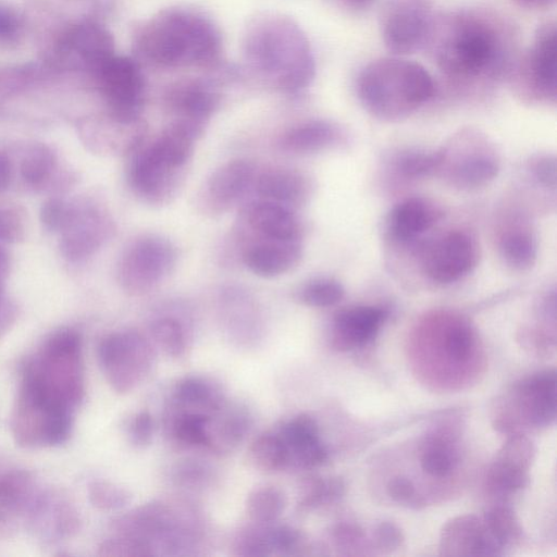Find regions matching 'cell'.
<instances>
[{
	"label": "cell",
	"mask_w": 557,
	"mask_h": 557,
	"mask_svg": "<svg viewBox=\"0 0 557 557\" xmlns=\"http://www.w3.org/2000/svg\"><path fill=\"white\" fill-rule=\"evenodd\" d=\"M424 47H429L441 74L466 88L508 76L517 58L511 26L485 10L433 16Z\"/></svg>",
	"instance_id": "6da1fadb"
},
{
	"label": "cell",
	"mask_w": 557,
	"mask_h": 557,
	"mask_svg": "<svg viewBox=\"0 0 557 557\" xmlns=\"http://www.w3.org/2000/svg\"><path fill=\"white\" fill-rule=\"evenodd\" d=\"M243 52L248 67L282 92L299 94L314 78L310 42L299 25L284 15L255 18L245 33Z\"/></svg>",
	"instance_id": "7a4b0ae2"
},
{
	"label": "cell",
	"mask_w": 557,
	"mask_h": 557,
	"mask_svg": "<svg viewBox=\"0 0 557 557\" xmlns=\"http://www.w3.org/2000/svg\"><path fill=\"white\" fill-rule=\"evenodd\" d=\"M134 48L154 66L207 67L220 60L222 39L208 17L189 10H166L137 29Z\"/></svg>",
	"instance_id": "3957f363"
},
{
	"label": "cell",
	"mask_w": 557,
	"mask_h": 557,
	"mask_svg": "<svg viewBox=\"0 0 557 557\" xmlns=\"http://www.w3.org/2000/svg\"><path fill=\"white\" fill-rule=\"evenodd\" d=\"M357 92L370 113L395 120L429 101L434 96L435 84L423 65L394 55L368 63L359 73Z\"/></svg>",
	"instance_id": "277c9868"
},
{
	"label": "cell",
	"mask_w": 557,
	"mask_h": 557,
	"mask_svg": "<svg viewBox=\"0 0 557 557\" xmlns=\"http://www.w3.org/2000/svg\"><path fill=\"white\" fill-rule=\"evenodd\" d=\"M54 400L75 408L85 394L82 341L73 330L51 335L23 368Z\"/></svg>",
	"instance_id": "5b68a950"
},
{
	"label": "cell",
	"mask_w": 557,
	"mask_h": 557,
	"mask_svg": "<svg viewBox=\"0 0 557 557\" xmlns=\"http://www.w3.org/2000/svg\"><path fill=\"white\" fill-rule=\"evenodd\" d=\"M508 77L522 96L555 102L557 96V32L555 21L541 24L530 47L517 57Z\"/></svg>",
	"instance_id": "8992f818"
},
{
	"label": "cell",
	"mask_w": 557,
	"mask_h": 557,
	"mask_svg": "<svg viewBox=\"0 0 557 557\" xmlns=\"http://www.w3.org/2000/svg\"><path fill=\"white\" fill-rule=\"evenodd\" d=\"M101 370L117 394L131 392L153 363L150 342L137 331L111 333L98 346Z\"/></svg>",
	"instance_id": "52a82bcc"
},
{
	"label": "cell",
	"mask_w": 557,
	"mask_h": 557,
	"mask_svg": "<svg viewBox=\"0 0 557 557\" xmlns=\"http://www.w3.org/2000/svg\"><path fill=\"white\" fill-rule=\"evenodd\" d=\"M176 259V249L170 240L157 235L140 236L128 245L121 258V285L129 294H147L171 274Z\"/></svg>",
	"instance_id": "ba28073f"
},
{
	"label": "cell",
	"mask_w": 557,
	"mask_h": 557,
	"mask_svg": "<svg viewBox=\"0 0 557 557\" xmlns=\"http://www.w3.org/2000/svg\"><path fill=\"white\" fill-rule=\"evenodd\" d=\"M95 78L110 116L120 121L140 119L145 77L136 60L114 54L101 66Z\"/></svg>",
	"instance_id": "9c48e42d"
},
{
	"label": "cell",
	"mask_w": 557,
	"mask_h": 557,
	"mask_svg": "<svg viewBox=\"0 0 557 557\" xmlns=\"http://www.w3.org/2000/svg\"><path fill=\"white\" fill-rule=\"evenodd\" d=\"M433 16L429 0H388L380 17L385 48L397 57L424 47Z\"/></svg>",
	"instance_id": "30bf717a"
},
{
	"label": "cell",
	"mask_w": 557,
	"mask_h": 557,
	"mask_svg": "<svg viewBox=\"0 0 557 557\" xmlns=\"http://www.w3.org/2000/svg\"><path fill=\"white\" fill-rule=\"evenodd\" d=\"M129 156L127 180L134 194L151 206L171 202L184 181L186 168L165 161L150 143L144 141Z\"/></svg>",
	"instance_id": "8fae6325"
},
{
	"label": "cell",
	"mask_w": 557,
	"mask_h": 557,
	"mask_svg": "<svg viewBox=\"0 0 557 557\" xmlns=\"http://www.w3.org/2000/svg\"><path fill=\"white\" fill-rule=\"evenodd\" d=\"M257 171L252 162L235 159L218 166L196 195L197 210L219 216L232 209L251 188Z\"/></svg>",
	"instance_id": "7c38bea8"
},
{
	"label": "cell",
	"mask_w": 557,
	"mask_h": 557,
	"mask_svg": "<svg viewBox=\"0 0 557 557\" xmlns=\"http://www.w3.org/2000/svg\"><path fill=\"white\" fill-rule=\"evenodd\" d=\"M57 53L62 65L95 76L114 55V41L109 30L99 23L81 22L60 37Z\"/></svg>",
	"instance_id": "4fadbf2b"
},
{
	"label": "cell",
	"mask_w": 557,
	"mask_h": 557,
	"mask_svg": "<svg viewBox=\"0 0 557 557\" xmlns=\"http://www.w3.org/2000/svg\"><path fill=\"white\" fill-rule=\"evenodd\" d=\"M478 246L466 232H450L425 252L423 269L437 283H453L465 276L476 263Z\"/></svg>",
	"instance_id": "5bb4252c"
},
{
	"label": "cell",
	"mask_w": 557,
	"mask_h": 557,
	"mask_svg": "<svg viewBox=\"0 0 557 557\" xmlns=\"http://www.w3.org/2000/svg\"><path fill=\"white\" fill-rule=\"evenodd\" d=\"M242 222L243 239L301 240L302 227L294 210L272 201H249L242 210Z\"/></svg>",
	"instance_id": "9a60e30c"
},
{
	"label": "cell",
	"mask_w": 557,
	"mask_h": 557,
	"mask_svg": "<svg viewBox=\"0 0 557 557\" xmlns=\"http://www.w3.org/2000/svg\"><path fill=\"white\" fill-rule=\"evenodd\" d=\"M219 95L199 81L180 83L171 88L168 102L175 117L172 121L187 129L197 139L219 106Z\"/></svg>",
	"instance_id": "2e32d148"
},
{
	"label": "cell",
	"mask_w": 557,
	"mask_h": 557,
	"mask_svg": "<svg viewBox=\"0 0 557 557\" xmlns=\"http://www.w3.org/2000/svg\"><path fill=\"white\" fill-rule=\"evenodd\" d=\"M242 260L253 274L275 277L289 272L301 260L300 242L244 239Z\"/></svg>",
	"instance_id": "e0dca14e"
},
{
	"label": "cell",
	"mask_w": 557,
	"mask_h": 557,
	"mask_svg": "<svg viewBox=\"0 0 557 557\" xmlns=\"http://www.w3.org/2000/svg\"><path fill=\"white\" fill-rule=\"evenodd\" d=\"M252 188L259 199L295 210L306 202L310 186L307 177L296 170L272 168L257 172Z\"/></svg>",
	"instance_id": "ac0fdd59"
},
{
	"label": "cell",
	"mask_w": 557,
	"mask_h": 557,
	"mask_svg": "<svg viewBox=\"0 0 557 557\" xmlns=\"http://www.w3.org/2000/svg\"><path fill=\"white\" fill-rule=\"evenodd\" d=\"M280 436L287 449L288 463L311 468L327 458V451L319 438L318 424L307 414H299L286 422Z\"/></svg>",
	"instance_id": "d6986e66"
},
{
	"label": "cell",
	"mask_w": 557,
	"mask_h": 557,
	"mask_svg": "<svg viewBox=\"0 0 557 557\" xmlns=\"http://www.w3.org/2000/svg\"><path fill=\"white\" fill-rule=\"evenodd\" d=\"M384 311L372 306H358L339 311L333 321V345L350 349L371 341L377 333Z\"/></svg>",
	"instance_id": "ffe728a7"
},
{
	"label": "cell",
	"mask_w": 557,
	"mask_h": 557,
	"mask_svg": "<svg viewBox=\"0 0 557 557\" xmlns=\"http://www.w3.org/2000/svg\"><path fill=\"white\" fill-rule=\"evenodd\" d=\"M520 400L530 421L549 423L556 413V374L546 371L524 380L518 387Z\"/></svg>",
	"instance_id": "44dd1931"
},
{
	"label": "cell",
	"mask_w": 557,
	"mask_h": 557,
	"mask_svg": "<svg viewBox=\"0 0 557 557\" xmlns=\"http://www.w3.org/2000/svg\"><path fill=\"white\" fill-rule=\"evenodd\" d=\"M109 232V221L101 212L86 211L81 218L74 215V227H69L62 248L71 258L86 257L101 245Z\"/></svg>",
	"instance_id": "7402d4cb"
},
{
	"label": "cell",
	"mask_w": 557,
	"mask_h": 557,
	"mask_svg": "<svg viewBox=\"0 0 557 557\" xmlns=\"http://www.w3.org/2000/svg\"><path fill=\"white\" fill-rule=\"evenodd\" d=\"M436 213L425 200L408 198L398 203L389 216V230L396 238L408 240L419 236L434 223Z\"/></svg>",
	"instance_id": "603a6c76"
},
{
	"label": "cell",
	"mask_w": 557,
	"mask_h": 557,
	"mask_svg": "<svg viewBox=\"0 0 557 557\" xmlns=\"http://www.w3.org/2000/svg\"><path fill=\"white\" fill-rule=\"evenodd\" d=\"M338 137L337 128L325 121H310L286 132L280 147L289 153H311L331 146Z\"/></svg>",
	"instance_id": "cb8c5ba5"
},
{
	"label": "cell",
	"mask_w": 557,
	"mask_h": 557,
	"mask_svg": "<svg viewBox=\"0 0 557 557\" xmlns=\"http://www.w3.org/2000/svg\"><path fill=\"white\" fill-rule=\"evenodd\" d=\"M249 428V418L243 411L226 413L218 421L209 420L207 447L222 454L232 450L242 442Z\"/></svg>",
	"instance_id": "d4e9b609"
},
{
	"label": "cell",
	"mask_w": 557,
	"mask_h": 557,
	"mask_svg": "<svg viewBox=\"0 0 557 557\" xmlns=\"http://www.w3.org/2000/svg\"><path fill=\"white\" fill-rule=\"evenodd\" d=\"M33 488L30 475L13 470L0 475V521L26 506Z\"/></svg>",
	"instance_id": "484cf974"
},
{
	"label": "cell",
	"mask_w": 557,
	"mask_h": 557,
	"mask_svg": "<svg viewBox=\"0 0 557 557\" xmlns=\"http://www.w3.org/2000/svg\"><path fill=\"white\" fill-rule=\"evenodd\" d=\"M499 249L505 261L520 270L530 268L536 258L534 237L528 230L517 226L503 234Z\"/></svg>",
	"instance_id": "4316f807"
},
{
	"label": "cell",
	"mask_w": 557,
	"mask_h": 557,
	"mask_svg": "<svg viewBox=\"0 0 557 557\" xmlns=\"http://www.w3.org/2000/svg\"><path fill=\"white\" fill-rule=\"evenodd\" d=\"M252 465L264 472H275L288 465V454L280 435L264 433L253 440L249 447Z\"/></svg>",
	"instance_id": "83f0119b"
},
{
	"label": "cell",
	"mask_w": 557,
	"mask_h": 557,
	"mask_svg": "<svg viewBox=\"0 0 557 557\" xmlns=\"http://www.w3.org/2000/svg\"><path fill=\"white\" fill-rule=\"evenodd\" d=\"M286 505L284 493L275 486H262L253 490L247 497L246 511L258 523L276 520Z\"/></svg>",
	"instance_id": "f1b7e54d"
},
{
	"label": "cell",
	"mask_w": 557,
	"mask_h": 557,
	"mask_svg": "<svg viewBox=\"0 0 557 557\" xmlns=\"http://www.w3.org/2000/svg\"><path fill=\"white\" fill-rule=\"evenodd\" d=\"M174 399L178 406L191 409L188 411L201 409L208 414L218 410L220 405L211 386L196 377H187L180 381L174 389Z\"/></svg>",
	"instance_id": "f546056e"
},
{
	"label": "cell",
	"mask_w": 557,
	"mask_h": 557,
	"mask_svg": "<svg viewBox=\"0 0 557 557\" xmlns=\"http://www.w3.org/2000/svg\"><path fill=\"white\" fill-rule=\"evenodd\" d=\"M210 418V414L196 411L178 413L171 429L175 441L186 447H207Z\"/></svg>",
	"instance_id": "4dcf8cb0"
},
{
	"label": "cell",
	"mask_w": 557,
	"mask_h": 557,
	"mask_svg": "<svg viewBox=\"0 0 557 557\" xmlns=\"http://www.w3.org/2000/svg\"><path fill=\"white\" fill-rule=\"evenodd\" d=\"M498 171L497 161L486 154H472L461 161L453 173L455 183L462 187H478L492 181Z\"/></svg>",
	"instance_id": "1f68e13d"
},
{
	"label": "cell",
	"mask_w": 557,
	"mask_h": 557,
	"mask_svg": "<svg viewBox=\"0 0 557 557\" xmlns=\"http://www.w3.org/2000/svg\"><path fill=\"white\" fill-rule=\"evenodd\" d=\"M151 335L157 346L168 356L181 357L186 349L184 326L175 318L157 319L151 325Z\"/></svg>",
	"instance_id": "d6a6232c"
},
{
	"label": "cell",
	"mask_w": 557,
	"mask_h": 557,
	"mask_svg": "<svg viewBox=\"0 0 557 557\" xmlns=\"http://www.w3.org/2000/svg\"><path fill=\"white\" fill-rule=\"evenodd\" d=\"M344 296V288L339 282L330 277H319L306 283L299 292L301 302L310 307H330Z\"/></svg>",
	"instance_id": "836d02e7"
},
{
	"label": "cell",
	"mask_w": 557,
	"mask_h": 557,
	"mask_svg": "<svg viewBox=\"0 0 557 557\" xmlns=\"http://www.w3.org/2000/svg\"><path fill=\"white\" fill-rule=\"evenodd\" d=\"M344 485L337 479H310L300 490L298 506L301 509H312L341 497Z\"/></svg>",
	"instance_id": "e575fe53"
},
{
	"label": "cell",
	"mask_w": 557,
	"mask_h": 557,
	"mask_svg": "<svg viewBox=\"0 0 557 557\" xmlns=\"http://www.w3.org/2000/svg\"><path fill=\"white\" fill-rule=\"evenodd\" d=\"M88 495L90 503L101 510H116L126 507L132 502V494L108 481H94L89 484Z\"/></svg>",
	"instance_id": "d590c367"
},
{
	"label": "cell",
	"mask_w": 557,
	"mask_h": 557,
	"mask_svg": "<svg viewBox=\"0 0 557 557\" xmlns=\"http://www.w3.org/2000/svg\"><path fill=\"white\" fill-rule=\"evenodd\" d=\"M485 527L500 546L516 539L521 532L515 513L504 506L494 507L486 512Z\"/></svg>",
	"instance_id": "8d00e7d4"
},
{
	"label": "cell",
	"mask_w": 557,
	"mask_h": 557,
	"mask_svg": "<svg viewBox=\"0 0 557 557\" xmlns=\"http://www.w3.org/2000/svg\"><path fill=\"white\" fill-rule=\"evenodd\" d=\"M99 555L111 557H144L153 555L152 545L143 539L121 535L104 540L99 546Z\"/></svg>",
	"instance_id": "74e56055"
},
{
	"label": "cell",
	"mask_w": 557,
	"mask_h": 557,
	"mask_svg": "<svg viewBox=\"0 0 557 557\" xmlns=\"http://www.w3.org/2000/svg\"><path fill=\"white\" fill-rule=\"evenodd\" d=\"M53 165L54 157L52 152L42 146L35 147L23 159L21 174L27 183L38 185L49 176Z\"/></svg>",
	"instance_id": "f35d334b"
},
{
	"label": "cell",
	"mask_w": 557,
	"mask_h": 557,
	"mask_svg": "<svg viewBox=\"0 0 557 557\" xmlns=\"http://www.w3.org/2000/svg\"><path fill=\"white\" fill-rule=\"evenodd\" d=\"M490 483L493 487L503 492H513L523 487L527 483V469L511 462L497 459L490 469Z\"/></svg>",
	"instance_id": "ab89813d"
},
{
	"label": "cell",
	"mask_w": 557,
	"mask_h": 557,
	"mask_svg": "<svg viewBox=\"0 0 557 557\" xmlns=\"http://www.w3.org/2000/svg\"><path fill=\"white\" fill-rule=\"evenodd\" d=\"M444 150L431 153L411 152L400 158L398 169L408 177H418L438 169L444 162Z\"/></svg>",
	"instance_id": "60d3db41"
},
{
	"label": "cell",
	"mask_w": 557,
	"mask_h": 557,
	"mask_svg": "<svg viewBox=\"0 0 557 557\" xmlns=\"http://www.w3.org/2000/svg\"><path fill=\"white\" fill-rule=\"evenodd\" d=\"M235 554L245 557L267 556L272 553L267 529L248 530L239 534L234 545Z\"/></svg>",
	"instance_id": "b9f144b4"
},
{
	"label": "cell",
	"mask_w": 557,
	"mask_h": 557,
	"mask_svg": "<svg viewBox=\"0 0 557 557\" xmlns=\"http://www.w3.org/2000/svg\"><path fill=\"white\" fill-rule=\"evenodd\" d=\"M471 330L465 324L451 326L445 336V350L453 360L462 361L468 358L472 348Z\"/></svg>",
	"instance_id": "7bdbcfd3"
},
{
	"label": "cell",
	"mask_w": 557,
	"mask_h": 557,
	"mask_svg": "<svg viewBox=\"0 0 557 557\" xmlns=\"http://www.w3.org/2000/svg\"><path fill=\"white\" fill-rule=\"evenodd\" d=\"M23 35V23L18 14L0 3V48L17 44Z\"/></svg>",
	"instance_id": "ee69618b"
},
{
	"label": "cell",
	"mask_w": 557,
	"mask_h": 557,
	"mask_svg": "<svg viewBox=\"0 0 557 557\" xmlns=\"http://www.w3.org/2000/svg\"><path fill=\"white\" fill-rule=\"evenodd\" d=\"M532 458V445L522 435L512 436L504 445L498 459L527 469Z\"/></svg>",
	"instance_id": "f6af8a7d"
},
{
	"label": "cell",
	"mask_w": 557,
	"mask_h": 557,
	"mask_svg": "<svg viewBox=\"0 0 557 557\" xmlns=\"http://www.w3.org/2000/svg\"><path fill=\"white\" fill-rule=\"evenodd\" d=\"M421 468L432 476L442 478L450 471L451 458L445 448L434 445L423 453Z\"/></svg>",
	"instance_id": "bcb514c9"
},
{
	"label": "cell",
	"mask_w": 557,
	"mask_h": 557,
	"mask_svg": "<svg viewBox=\"0 0 557 557\" xmlns=\"http://www.w3.org/2000/svg\"><path fill=\"white\" fill-rule=\"evenodd\" d=\"M153 435V419L147 411L136 413L128 424V436L136 447H146Z\"/></svg>",
	"instance_id": "7dc6e473"
},
{
	"label": "cell",
	"mask_w": 557,
	"mask_h": 557,
	"mask_svg": "<svg viewBox=\"0 0 557 557\" xmlns=\"http://www.w3.org/2000/svg\"><path fill=\"white\" fill-rule=\"evenodd\" d=\"M267 534L272 553L290 552L298 545L301 540L300 532L288 525H280L267 529Z\"/></svg>",
	"instance_id": "c3c4849f"
},
{
	"label": "cell",
	"mask_w": 557,
	"mask_h": 557,
	"mask_svg": "<svg viewBox=\"0 0 557 557\" xmlns=\"http://www.w3.org/2000/svg\"><path fill=\"white\" fill-rule=\"evenodd\" d=\"M24 236V223L18 211L12 208L0 209V240L13 243Z\"/></svg>",
	"instance_id": "681fc988"
},
{
	"label": "cell",
	"mask_w": 557,
	"mask_h": 557,
	"mask_svg": "<svg viewBox=\"0 0 557 557\" xmlns=\"http://www.w3.org/2000/svg\"><path fill=\"white\" fill-rule=\"evenodd\" d=\"M40 216L47 228L58 230L66 225L71 213L62 201L51 199L42 206Z\"/></svg>",
	"instance_id": "f907efd6"
},
{
	"label": "cell",
	"mask_w": 557,
	"mask_h": 557,
	"mask_svg": "<svg viewBox=\"0 0 557 557\" xmlns=\"http://www.w3.org/2000/svg\"><path fill=\"white\" fill-rule=\"evenodd\" d=\"M209 478V471L206 467L196 461H187L177 467L175 479L180 484L186 486H199Z\"/></svg>",
	"instance_id": "816d5d0a"
},
{
	"label": "cell",
	"mask_w": 557,
	"mask_h": 557,
	"mask_svg": "<svg viewBox=\"0 0 557 557\" xmlns=\"http://www.w3.org/2000/svg\"><path fill=\"white\" fill-rule=\"evenodd\" d=\"M375 540L381 549L392 550L400 545L403 534L395 524L382 522L375 530Z\"/></svg>",
	"instance_id": "f5cc1de1"
},
{
	"label": "cell",
	"mask_w": 557,
	"mask_h": 557,
	"mask_svg": "<svg viewBox=\"0 0 557 557\" xmlns=\"http://www.w3.org/2000/svg\"><path fill=\"white\" fill-rule=\"evenodd\" d=\"M389 497L396 502L409 499L414 493V485L405 476H395L387 484Z\"/></svg>",
	"instance_id": "db71d44e"
},
{
	"label": "cell",
	"mask_w": 557,
	"mask_h": 557,
	"mask_svg": "<svg viewBox=\"0 0 557 557\" xmlns=\"http://www.w3.org/2000/svg\"><path fill=\"white\" fill-rule=\"evenodd\" d=\"M533 172L544 185L554 187L556 184V163L554 159L541 158L536 161Z\"/></svg>",
	"instance_id": "11a10c76"
},
{
	"label": "cell",
	"mask_w": 557,
	"mask_h": 557,
	"mask_svg": "<svg viewBox=\"0 0 557 557\" xmlns=\"http://www.w3.org/2000/svg\"><path fill=\"white\" fill-rule=\"evenodd\" d=\"M336 3L350 12H361L369 9L375 0H335Z\"/></svg>",
	"instance_id": "9f6ffc18"
},
{
	"label": "cell",
	"mask_w": 557,
	"mask_h": 557,
	"mask_svg": "<svg viewBox=\"0 0 557 557\" xmlns=\"http://www.w3.org/2000/svg\"><path fill=\"white\" fill-rule=\"evenodd\" d=\"M11 177V165L8 157L0 152V191L4 190Z\"/></svg>",
	"instance_id": "6f0895ef"
},
{
	"label": "cell",
	"mask_w": 557,
	"mask_h": 557,
	"mask_svg": "<svg viewBox=\"0 0 557 557\" xmlns=\"http://www.w3.org/2000/svg\"><path fill=\"white\" fill-rule=\"evenodd\" d=\"M519 5L530 10H543L552 7L556 0H515Z\"/></svg>",
	"instance_id": "680465c9"
},
{
	"label": "cell",
	"mask_w": 557,
	"mask_h": 557,
	"mask_svg": "<svg viewBox=\"0 0 557 557\" xmlns=\"http://www.w3.org/2000/svg\"><path fill=\"white\" fill-rule=\"evenodd\" d=\"M9 324H10V314H9V311H5L0 314V336L2 335V333H4L7 331V329L9 327Z\"/></svg>",
	"instance_id": "91938a15"
}]
</instances>
